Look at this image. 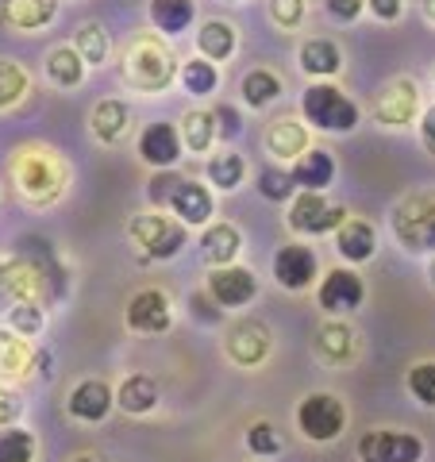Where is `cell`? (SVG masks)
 <instances>
[{
  "instance_id": "cell-1",
  "label": "cell",
  "mask_w": 435,
  "mask_h": 462,
  "mask_svg": "<svg viewBox=\"0 0 435 462\" xmlns=\"http://www.w3.org/2000/svg\"><path fill=\"white\" fill-rule=\"evenodd\" d=\"M12 181L16 193L35 208H47L54 200H62L66 185H69V170L62 162V154L42 147V143H27L12 158Z\"/></svg>"
},
{
  "instance_id": "cell-2",
  "label": "cell",
  "mask_w": 435,
  "mask_h": 462,
  "mask_svg": "<svg viewBox=\"0 0 435 462\" xmlns=\"http://www.w3.org/2000/svg\"><path fill=\"white\" fill-rule=\"evenodd\" d=\"M124 81L139 93H166L173 78H178V62H173L170 47L158 35H135L124 51Z\"/></svg>"
},
{
  "instance_id": "cell-3",
  "label": "cell",
  "mask_w": 435,
  "mask_h": 462,
  "mask_svg": "<svg viewBox=\"0 0 435 462\" xmlns=\"http://www.w3.org/2000/svg\"><path fill=\"white\" fill-rule=\"evenodd\" d=\"M301 116L316 132H331V135H351L362 120L358 105L331 81H312L309 89L301 93Z\"/></svg>"
},
{
  "instance_id": "cell-4",
  "label": "cell",
  "mask_w": 435,
  "mask_h": 462,
  "mask_svg": "<svg viewBox=\"0 0 435 462\" xmlns=\"http://www.w3.org/2000/svg\"><path fill=\"white\" fill-rule=\"evenodd\" d=\"M389 227L409 254H435V193L420 189L401 197L389 212Z\"/></svg>"
},
{
  "instance_id": "cell-5",
  "label": "cell",
  "mask_w": 435,
  "mask_h": 462,
  "mask_svg": "<svg viewBox=\"0 0 435 462\" xmlns=\"http://www.w3.org/2000/svg\"><path fill=\"white\" fill-rule=\"evenodd\" d=\"M127 236H132L135 247L147 251L151 263H170V258H178L185 251V239H190V231L178 216H170L162 208H151V212H139L132 216V224H127Z\"/></svg>"
},
{
  "instance_id": "cell-6",
  "label": "cell",
  "mask_w": 435,
  "mask_h": 462,
  "mask_svg": "<svg viewBox=\"0 0 435 462\" xmlns=\"http://www.w3.org/2000/svg\"><path fill=\"white\" fill-rule=\"evenodd\" d=\"M293 420H297V431L309 443H336L347 431V404L339 393L316 389V393L301 397Z\"/></svg>"
},
{
  "instance_id": "cell-7",
  "label": "cell",
  "mask_w": 435,
  "mask_h": 462,
  "mask_svg": "<svg viewBox=\"0 0 435 462\" xmlns=\"http://www.w3.org/2000/svg\"><path fill=\"white\" fill-rule=\"evenodd\" d=\"M347 220V208L343 205H331L324 193H304L297 189V197L289 200V212H285V224L293 236L309 239V236H331L339 231V224Z\"/></svg>"
},
{
  "instance_id": "cell-8",
  "label": "cell",
  "mask_w": 435,
  "mask_h": 462,
  "mask_svg": "<svg viewBox=\"0 0 435 462\" xmlns=\"http://www.w3.org/2000/svg\"><path fill=\"white\" fill-rule=\"evenodd\" d=\"M424 439L404 428H370L358 439V462H420Z\"/></svg>"
},
{
  "instance_id": "cell-9",
  "label": "cell",
  "mask_w": 435,
  "mask_h": 462,
  "mask_svg": "<svg viewBox=\"0 0 435 462\" xmlns=\"http://www.w3.org/2000/svg\"><path fill=\"white\" fill-rule=\"evenodd\" d=\"M362 300H366V282H362L351 266L328 270L320 285H316V305H320L331 320H343V316L358 312Z\"/></svg>"
},
{
  "instance_id": "cell-10",
  "label": "cell",
  "mask_w": 435,
  "mask_h": 462,
  "mask_svg": "<svg viewBox=\"0 0 435 462\" xmlns=\"http://www.w3.org/2000/svg\"><path fill=\"white\" fill-rule=\"evenodd\" d=\"M270 351H273L270 328L258 320H236L224 331V355L239 370H258L270 358Z\"/></svg>"
},
{
  "instance_id": "cell-11",
  "label": "cell",
  "mask_w": 435,
  "mask_h": 462,
  "mask_svg": "<svg viewBox=\"0 0 435 462\" xmlns=\"http://www.w3.org/2000/svg\"><path fill=\"white\" fill-rule=\"evenodd\" d=\"M124 324H127V331H135V336H162V331H170V324H173L170 293L158 285L139 289L124 309Z\"/></svg>"
},
{
  "instance_id": "cell-12",
  "label": "cell",
  "mask_w": 435,
  "mask_h": 462,
  "mask_svg": "<svg viewBox=\"0 0 435 462\" xmlns=\"http://www.w3.org/2000/svg\"><path fill=\"white\" fill-rule=\"evenodd\" d=\"M374 124L382 127H409L420 120V85L412 78H393L374 97Z\"/></svg>"
},
{
  "instance_id": "cell-13",
  "label": "cell",
  "mask_w": 435,
  "mask_h": 462,
  "mask_svg": "<svg viewBox=\"0 0 435 462\" xmlns=\"http://www.w3.org/2000/svg\"><path fill=\"white\" fill-rule=\"evenodd\" d=\"M316 278H320V258H316L312 247L304 243H285L273 254V282H278L285 293H304L312 289Z\"/></svg>"
},
{
  "instance_id": "cell-14",
  "label": "cell",
  "mask_w": 435,
  "mask_h": 462,
  "mask_svg": "<svg viewBox=\"0 0 435 462\" xmlns=\"http://www.w3.org/2000/svg\"><path fill=\"white\" fill-rule=\"evenodd\" d=\"M205 289H208V297L220 309H243V305H251V300L258 297V278H255L251 266H239L236 263V266L212 270Z\"/></svg>"
},
{
  "instance_id": "cell-15",
  "label": "cell",
  "mask_w": 435,
  "mask_h": 462,
  "mask_svg": "<svg viewBox=\"0 0 435 462\" xmlns=\"http://www.w3.org/2000/svg\"><path fill=\"white\" fill-rule=\"evenodd\" d=\"M135 151H139V158H143L147 166H154V170H173V166H178V158H181V151H185V143H181L178 127H173L170 120H154V124H147V127L139 132Z\"/></svg>"
},
{
  "instance_id": "cell-16",
  "label": "cell",
  "mask_w": 435,
  "mask_h": 462,
  "mask_svg": "<svg viewBox=\"0 0 435 462\" xmlns=\"http://www.w3.org/2000/svg\"><path fill=\"white\" fill-rule=\"evenodd\" d=\"M112 404H116V389H112L108 382H100V378H81L74 389H69L66 412L74 416L78 424H100V420H108Z\"/></svg>"
},
{
  "instance_id": "cell-17",
  "label": "cell",
  "mask_w": 435,
  "mask_h": 462,
  "mask_svg": "<svg viewBox=\"0 0 435 462\" xmlns=\"http://www.w3.org/2000/svg\"><path fill=\"white\" fill-rule=\"evenodd\" d=\"M316 358H320L324 366H347V363H355V355H358V336H355V328L347 324V320H328L316 328Z\"/></svg>"
},
{
  "instance_id": "cell-18",
  "label": "cell",
  "mask_w": 435,
  "mask_h": 462,
  "mask_svg": "<svg viewBox=\"0 0 435 462\" xmlns=\"http://www.w3.org/2000/svg\"><path fill=\"white\" fill-rule=\"evenodd\" d=\"M336 251L343 263H351V266L370 263V258L378 254V231H374L370 220H362V216H347L336 231Z\"/></svg>"
},
{
  "instance_id": "cell-19",
  "label": "cell",
  "mask_w": 435,
  "mask_h": 462,
  "mask_svg": "<svg viewBox=\"0 0 435 462\" xmlns=\"http://www.w3.org/2000/svg\"><path fill=\"white\" fill-rule=\"evenodd\" d=\"M127 127H132V105L120 97H105V100H97L93 112H89V132L97 143H105V147H116L124 135H127Z\"/></svg>"
},
{
  "instance_id": "cell-20",
  "label": "cell",
  "mask_w": 435,
  "mask_h": 462,
  "mask_svg": "<svg viewBox=\"0 0 435 462\" xmlns=\"http://www.w3.org/2000/svg\"><path fill=\"white\" fill-rule=\"evenodd\" d=\"M170 216H178L185 227H205L212 216H216V197L208 185L200 181H181L178 193L170 200Z\"/></svg>"
},
{
  "instance_id": "cell-21",
  "label": "cell",
  "mask_w": 435,
  "mask_h": 462,
  "mask_svg": "<svg viewBox=\"0 0 435 462\" xmlns=\"http://www.w3.org/2000/svg\"><path fill=\"white\" fill-rule=\"evenodd\" d=\"M297 62L301 69L309 78L316 81H331L343 69V51H339V42L336 39H328V35H312V39H304L301 42V54H297Z\"/></svg>"
},
{
  "instance_id": "cell-22",
  "label": "cell",
  "mask_w": 435,
  "mask_h": 462,
  "mask_svg": "<svg viewBox=\"0 0 435 462\" xmlns=\"http://www.w3.org/2000/svg\"><path fill=\"white\" fill-rule=\"evenodd\" d=\"M266 151L278 158V162L293 166L297 158L309 151V127H304L297 116H278V120L266 127Z\"/></svg>"
},
{
  "instance_id": "cell-23",
  "label": "cell",
  "mask_w": 435,
  "mask_h": 462,
  "mask_svg": "<svg viewBox=\"0 0 435 462\" xmlns=\"http://www.w3.org/2000/svg\"><path fill=\"white\" fill-rule=\"evenodd\" d=\"M289 173H293V185L304 193H324L331 181H336V158H331V151L324 147H309L293 166H289Z\"/></svg>"
},
{
  "instance_id": "cell-24",
  "label": "cell",
  "mask_w": 435,
  "mask_h": 462,
  "mask_svg": "<svg viewBox=\"0 0 435 462\" xmlns=\"http://www.w3.org/2000/svg\"><path fill=\"white\" fill-rule=\"evenodd\" d=\"M35 370V346L32 339L16 336L12 328H0V382H23Z\"/></svg>"
},
{
  "instance_id": "cell-25",
  "label": "cell",
  "mask_w": 435,
  "mask_h": 462,
  "mask_svg": "<svg viewBox=\"0 0 435 462\" xmlns=\"http://www.w3.org/2000/svg\"><path fill=\"white\" fill-rule=\"evenodd\" d=\"M243 251V231L236 224H208L205 236H200V254L212 270L220 266H236Z\"/></svg>"
},
{
  "instance_id": "cell-26",
  "label": "cell",
  "mask_w": 435,
  "mask_h": 462,
  "mask_svg": "<svg viewBox=\"0 0 435 462\" xmlns=\"http://www.w3.org/2000/svg\"><path fill=\"white\" fill-rule=\"evenodd\" d=\"M158 401H162V393H158V382L151 374H127V378L116 385V409L127 416H147L158 409Z\"/></svg>"
},
{
  "instance_id": "cell-27",
  "label": "cell",
  "mask_w": 435,
  "mask_h": 462,
  "mask_svg": "<svg viewBox=\"0 0 435 462\" xmlns=\"http://www.w3.org/2000/svg\"><path fill=\"white\" fill-rule=\"evenodd\" d=\"M85 58L74 51V42H62V47L47 51V62H42V74H47V81L54 85V89H78V85L85 81Z\"/></svg>"
},
{
  "instance_id": "cell-28",
  "label": "cell",
  "mask_w": 435,
  "mask_h": 462,
  "mask_svg": "<svg viewBox=\"0 0 435 462\" xmlns=\"http://www.w3.org/2000/svg\"><path fill=\"white\" fill-rule=\"evenodd\" d=\"M236 47H239V32L227 20H205L200 23V32H197V54L200 58H208V62L220 66L236 54Z\"/></svg>"
},
{
  "instance_id": "cell-29",
  "label": "cell",
  "mask_w": 435,
  "mask_h": 462,
  "mask_svg": "<svg viewBox=\"0 0 435 462\" xmlns=\"http://www.w3.org/2000/svg\"><path fill=\"white\" fill-rule=\"evenodd\" d=\"M178 135L185 143V151H193V154H208L216 147V139H220V132H216V116L212 108H190L181 116V124H178Z\"/></svg>"
},
{
  "instance_id": "cell-30",
  "label": "cell",
  "mask_w": 435,
  "mask_h": 462,
  "mask_svg": "<svg viewBox=\"0 0 435 462\" xmlns=\"http://www.w3.org/2000/svg\"><path fill=\"white\" fill-rule=\"evenodd\" d=\"M58 16V0H5V20L16 32H42Z\"/></svg>"
},
{
  "instance_id": "cell-31",
  "label": "cell",
  "mask_w": 435,
  "mask_h": 462,
  "mask_svg": "<svg viewBox=\"0 0 435 462\" xmlns=\"http://www.w3.org/2000/svg\"><path fill=\"white\" fill-rule=\"evenodd\" d=\"M193 20H197V0H151L154 32H162L170 39H178L181 32H190Z\"/></svg>"
},
{
  "instance_id": "cell-32",
  "label": "cell",
  "mask_w": 435,
  "mask_h": 462,
  "mask_svg": "<svg viewBox=\"0 0 435 462\" xmlns=\"http://www.w3.org/2000/svg\"><path fill=\"white\" fill-rule=\"evenodd\" d=\"M278 97H282V78L273 74V69L258 66V69H251V74H243V81H239V100H243L246 108L263 112V108H270Z\"/></svg>"
},
{
  "instance_id": "cell-33",
  "label": "cell",
  "mask_w": 435,
  "mask_h": 462,
  "mask_svg": "<svg viewBox=\"0 0 435 462\" xmlns=\"http://www.w3.org/2000/svg\"><path fill=\"white\" fill-rule=\"evenodd\" d=\"M178 78H181V89L190 97H212L216 89H220V66L208 62V58H200V54L185 58Z\"/></svg>"
},
{
  "instance_id": "cell-34",
  "label": "cell",
  "mask_w": 435,
  "mask_h": 462,
  "mask_svg": "<svg viewBox=\"0 0 435 462\" xmlns=\"http://www.w3.org/2000/svg\"><path fill=\"white\" fill-rule=\"evenodd\" d=\"M74 51L85 58V66H89V69L105 66L108 62V51H112V39L105 32V23H97V20L81 23L78 32H74Z\"/></svg>"
},
{
  "instance_id": "cell-35",
  "label": "cell",
  "mask_w": 435,
  "mask_h": 462,
  "mask_svg": "<svg viewBox=\"0 0 435 462\" xmlns=\"http://www.w3.org/2000/svg\"><path fill=\"white\" fill-rule=\"evenodd\" d=\"M243 178H246V162H243L239 151H220V154L208 158V181H212V189L231 193V189H239V185H243Z\"/></svg>"
},
{
  "instance_id": "cell-36",
  "label": "cell",
  "mask_w": 435,
  "mask_h": 462,
  "mask_svg": "<svg viewBox=\"0 0 435 462\" xmlns=\"http://www.w3.org/2000/svg\"><path fill=\"white\" fill-rule=\"evenodd\" d=\"M27 93H32V74L16 58H0V112L16 108Z\"/></svg>"
},
{
  "instance_id": "cell-37",
  "label": "cell",
  "mask_w": 435,
  "mask_h": 462,
  "mask_svg": "<svg viewBox=\"0 0 435 462\" xmlns=\"http://www.w3.org/2000/svg\"><path fill=\"white\" fill-rule=\"evenodd\" d=\"M35 451H39L35 431L20 424L0 428V462H35Z\"/></svg>"
},
{
  "instance_id": "cell-38",
  "label": "cell",
  "mask_w": 435,
  "mask_h": 462,
  "mask_svg": "<svg viewBox=\"0 0 435 462\" xmlns=\"http://www.w3.org/2000/svg\"><path fill=\"white\" fill-rule=\"evenodd\" d=\"M258 197L270 200V205H289V200L297 197L293 173L285 166H263L258 170Z\"/></svg>"
},
{
  "instance_id": "cell-39",
  "label": "cell",
  "mask_w": 435,
  "mask_h": 462,
  "mask_svg": "<svg viewBox=\"0 0 435 462\" xmlns=\"http://www.w3.org/2000/svg\"><path fill=\"white\" fill-rule=\"evenodd\" d=\"M42 324H47V316H42L39 300H12V305H8L5 328H12V331H16V336H23V339H35L39 331H42Z\"/></svg>"
},
{
  "instance_id": "cell-40",
  "label": "cell",
  "mask_w": 435,
  "mask_h": 462,
  "mask_svg": "<svg viewBox=\"0 0 435 462\" xmlns=\"http://www.w3.org/2000/svg\"><path fill=\"white\" fill-rule=\"evenodd\" d=\"M246 451H251L255 458H273V455H282V436H278V428H273L270 420H255L251 428H246Z\"/></svg>"
},
{
  "instance_id": "cell-41",
  "label": "cell",
  "mask_w": 435,
  "mask_h": 462,
  "mask_svg": "<svg viewBox=\"0 0 435 462\" xmlns=\"http://www.w3.org/2000/svg\"><path fill=\"white\" fill-rule=\"evenodd\" d=\"M404 385H409L412 401H420L424 409H435V358H424V363L409 366V378H404Z\"/></svg>"
},
{
  "instance_id": "cell-42",
  "label": "cell",
  "mask_w": 435,
  "mask_h": 462,
  "mask_svg": "<svg viewBox=\"0 0 435 462\" xmlns=\"http://www.w3.org/2000/svg\"><path fill=\"white\" fill-rule=\"evenodd\" d=\"M309 16V0H270V20L282 32H297Z\"/></svg>"
},
{
  "instance_id": "cell-43",
  "label": "cell",
  "mask_w": 435,
  "mask_h": 462,
  "mask_svg": "<svg viewBox=\"0 0 435 462\" xmlns=\"http://www.w3.org/2000/svg\"><path fill=\"white\" fill-rule=\"evenodd\" d=\"M178 185H181V178L173 170H158V178L151 181V205L154 208H170V200H173V193H178Z\"/></svg>"
},
{
  "instance_id": "cell-44",
  "label": "cell",
  "mask_w": 435,
  "mask_h": 462,
  "mask_svg": "<svg viewBox=\"0 0 435 462\" xmlns=\"http://www.w3.org/2000/svg\"><path fill=\"white\" fill-rule=\"evenodd\" d=\"M212 116H216V132H220V139L224 143H231L239 132H243V116H239V108H231V105H216L212 108Z\"/></svg>"
},
{
  "instance_id": "cell-45",
  "label": "cell",
  "mask_w": 435,
  "mask_h": 462,
  "mask_svg": "<svg viewBox=\"0 0 435 462\" xmlns=\"http://www.w3.org/2000/svg\"><path fill=\"white\" fill-rule=\"evenodd\" d=\"M324 12L339 23H355L366 12V0H324Z\"/></svg>"
},
{
  "instance_id": "cell-46",
  "label": "cell",
  "mask_w": 435,
  "mask_h": 462,
  "mask_svg": "<svg viewBox=\"0 0 435 462\" xmlns=\"http://www.w3.org/2000/svg\"><path fill=\"white\" fill-rule=\"evenodd\" d=\"M404 5H409V0H366V12L382 23H397L404 16Z\"/></svg>"
},
{
  "instance_id": "cell-47",
  "label": "cell",
  "mask_w": 435,
  "mask_h": 462,
  "mask_svg": "<svg viewBox=\"0 0 435 462\" xmlns=\"http://www.w3.org/2000/svg\"><path fill=\"white\" fill-rule=\"evenodd\" d=\"M23 412V401L12 393V389L0 385V428H8V424H16V416Z\"/></svg>"
},
{
  "instance_id": "cell-48",
  "label": "cell",
  "mask_w": 435,
  "mask_h": 462,
  "mask_svg": "<svg viewBox=\"0 0 435 462\" xmlns=\"http://www.w3.org/2000/svg\"><path fill=\"white\" fill-rule=\"evenodd\" d=\"M416 127H420V143H424V151L435 158V105H428L424 112H420Z\"/></svg>"
},
{
  "instance_id": "cell-49",
  "label": "cell",
  "mask_w": 435,
  "mask_h": 462,
  "mask_svg": "<svg viewBox=\"0 0 435 462\" xmlns=\"http://www.w3.org/2000/svg\"><path fill=\"white\" fill-rule=\"evenodd\" d=\"M424 16L435 23V0H424Z\"/></svg>"
},
{
  "instance_id": "cell-50",
  "label": "cell",
  "mask_w": 435,
  "mask_h": 462,
  "mask_svg": "<svg viewBox=\"0 0 435 462\" xmlns=\"http://www.w3.org/2000/svg\"><path fill=\"white\" fill-rule=\"evenodd\" d=\"M74 462H100V458H93V455H78Z\"/></svg>"
},
{
  "instance_id": "cell-51",
  "label": "cell",
  "mask_w": 435,
  "mask_h": 462,
  "mask_svg": "<svg viewBox=\"0 0 435 462\" xmlns=\"http://www.w3.org/2000/svg\"><path fill=\"white\" fill-rule=\"evenodd\" d=\"M431 278H435V258H431Z\"/></svg>"
},
{
  "instance_id": "cell-52",
  "label": "cell",
  "mask_w": 435,
  "mask_h": 462,
  "mask_svg": "<svg viewBox=\"0 0 435 462\" xmlns=\"http://www.w3.org/2000/svg\"><path fill=\"white\" fill-rule=\"evenodd\" d=\"M431 85H435V66H431Z\"/></svg>"
}]
</instances>
